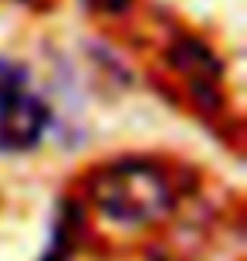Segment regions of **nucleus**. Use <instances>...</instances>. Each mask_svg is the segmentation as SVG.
Returning a JSON list of instances; mask_svg holds the SVG:
<instances>
[{
	"label": "nucleus",
	"mask_w": 247,
	"mask_h": 261,
	"mask_svg": "<svg viewBox=\"0 0 247 261\" xmlns=\"http://www.w3.org/2000/svg\"><path fill=\"white\" fill-rule=\"evenodd\" d=\"M28 85V75H24V68L14 65V61H4L0 58V98L10 95V92H17V88Z\"/></svg>",
	"instance_id": "obj_3"
},
{
	"label": "nucleus",
	"mask_w": 247,
	"mask_h": 261,
	"mask_svg": "<svg viewBox=\"0 0 247 261\" xmlns=\"http://www.w3.org/2000/svg\"><path fill=\"white\" fill-rule=\"evenodd\" d=\"M44 261H54V258H44Z\"/></svg>",
	"instance_id": "obj_5"
},
{
	"label": "nucleus",
	"mask_w": 247,
	"mask_h": 261,
	"mask_svg": "<svg viewBox=\"0 0 247 261\" xmlns=\"http://www.w3.org/2000/svg\"><path fill=\"white\" fill-rule=\"evenodd\" d=\"M88 197L115 224H156L173 211L170 173L152 160H115L88 176Z\"/></svg>",
	"instance_id": "obj_1"
},
{
	"label": "nucleus",
	"mask_w": 247,
	"mask_h": 261,
	"mask_svg": "<svg viewBox=\"0 0 247 261\" xmlns=\"http://www.w3.org/2000/svg\"><path fill=\"white\" fill-rule=\"evenodd\" d=\"M51 112L44 98H38L28 85L0 98V149L7 153H28L48 133Z\"/></svg>",
	"instance_id": "obj_2"
},
{
	"label": "nucleus",
	"mask_w": 247,
	"mask_h": 261,
	"mask_svg": "<svg viewBox=\"0 0 247 261\" xmlns=\"http://www.w3.org/2000/svg\"><path fill=\"white\" fill-rule=\"evenodd\" d=\"M85 4H92L95 10H105V14H122L129 7V0H85Z\"/></svg>",
	"instance_id": "obj_4"
}]
</instances>
